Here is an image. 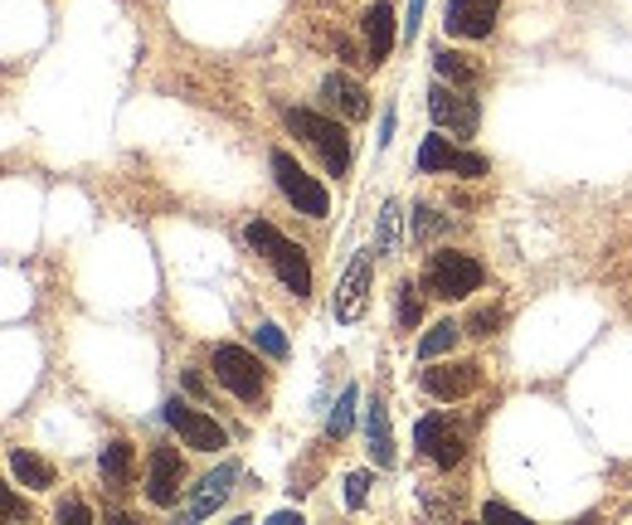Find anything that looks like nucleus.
Wrapping results in <instances>:
<instances>
[{"instance_id":"obj_15","label":"nucleus","mask_w":632,"mask_h":525,"mask_svg":"<svg viewBox=\"0 0 632 525\" xmlns=\"http://www.w3.org/2000/svg\"><path fill=\"white\" fill-rule=\"evenodd\" d=\"M322 97H326L331 107H340V113H346L350 122H365V117H370V93H365L356 78H346V73H326Z\"/></svg>"},{"instance_id":"obj_10","label":"nucleus","mask_w":632,"mask_h":525,"mask_svg":"<svg viewBox=\"0 0 632 525\" xmlns=\"http://www.w3.org/2000/svg\"><path fill=\"white\" fill-rule=\"evenodd\" d=\"M370 253L375 249H360L356 259H350L346 267V277H340V287H336V322L340 326H356L360 316H365V302H370Z\"/></svg>"},{"instance_id":"obj_29","label":"nucleus","mask_w":632,"mask_h":525,"mask_svg":"<svg viewBox=\"0 0 632 525\" xmlns=\"http://www.w3.org/2000/svg\"><path fill=\"white\" fill-rule=\"evenodd\" d=\"M59 521H78V525H88V521H93V511L73 502V506H59Z\"/></svg>"},{"instance_id":"obj_13","label":"nucleus","mask_w":632,"mask_h":525,"mask_svg":"<svg viewBox=\"0 0 632 525\" xmlns=\"http://www.w3.org/2000/svg\"><path fill=\"white\" fill-rule=\"evenodd\" d=\"M180 482H186V462H180L176 448H156L151 462H146V496L151 506H176Z\"/></svg>"},{"instance_id":"obj_2","label":"nucleus","mask_w":632,"mask_h":525,"mask_svg":"<svg viewBox=\"0 0 632 525\" xmlns=\"http://www.w3.org/2000/svg\"><path fill=\"white\" fill-rule=\"evenodd\" d=\"M287 127L297 132V137L307 141L316 156H322V166L331 170V176H346V166H350V137H346V127H340V122L322 117V113H307V107H287Z\"/></svg>"},{"instance_id":"obj_3","label":"nucleus","mask_w":632,"mask_h":525,"mask_svg":"<svg viewBox=\"0 0 632 525\" xmlns=\"http://www.w3.org/2000/svg\"><path fill=\"white\" fill-rule=\"evenodd\" d=\"M210 370H214V380L229 389V395H239L243 405H253V399H263V389H267V375H263V365L253 350H243V346H214L210 350Z\"/></svg>"},{"instance_id":"obj_30","label":"nucleus","mask_w":632,"mask_h":525,"mask_svg":"<svg viewBox=\"0 0 632 525\" xmlns=\"http://www.w3.org/2000/svg\"><path fill=\"white\" fill-rule=\"evenodd\" d=\"M24 516H30V506H24L15 492H6V521H24Z\"/></svg>"},{"instance_id":"obj_33","label":"nucleus","mask_w":632,"mask_h":525,"mask_svg":"<svg viewBox=\"0 0 632 525\" xmlns=\"http://www.w3.org/2000/svg\"><path fill=\"white\" fill-rule=\"evenodd\" d=\"M419 20H423V0H409V20H404L409 40H413V30H419Z\"/></svg>"},{"instance_id":"obj_32","label":"nucleus","mask_w":632,"mask_h":525,"mask_svg":"<svg viewBox=\"0 0 632 525\" xmlns=\"http://www.w3.org/2000/svg\"><path fill=\"white\" fill-rule=\"evenodd\" d=\"M482 516L492 521V516H520V511H516V506H506V502H486V506H482Z\"/></svg>"},{"instance_id":"obj_8","label":"nucleus","mask_w":632,"mask_h":525,"mask_svg":"<svg viewBox=\"0 0 632 525\" xmlns=\"http://www.w3.org/2000/svg\"><path fill=\"white\" fill-rule=\"evenodd\" d=\"M413 448H419L423 458H433L443 472H453L457 462L467 458V443H462V433L443 419V413H429V419H419V429H413Z\"/></svg>"},{"instance_id":"obj_31","label":"nucleus","mask_w":632,"mask_h":525,"mask_svg":"<svg viewBox=\"0 0 632 525\" xmlns=\"http://www.w3.org/2000/svg\"><path fill=\"white\" fill-rule=\"evenodd\" d=\"M389 141H394V107H389V113L380 117V151H385Z\"/></svg>"},{"instance_id":"obj_5","label":"nucleus","mask_w":632,"mask_h":525,"mask_svg":"<svg viewBox=\"0 0 632 525\" xmlns=\"http://www.w3.org/2000/svg\"><path fill=\"white\" fill-rule=\"evenodd\" d=\"M273 180H277V190L287 195V204H297V214H312V219H326L331 214V195H326L316 180L307 176V170L297 166V156H287V151H273Z\"/></svg>"},{"instance_id":"obj_25","label":"nucleus","mask_w":632,"mask_h":525,"mask_svg":"<svg viewBox=\"0 0 632 525\" xmlns=\"http://www.w3.org/2000/svg\"><path fill=\"white\" fill-rule=\"evenodd\" d=\"M399 219H404V210H399L394 200H385V210H380V239H375V253H394V249H399Z\"/></svg>"},{"instance_id":"obj_21","label":"nucleus","mask_w":632,"mask_h":525,"mask_svg":"<svg viewBox=\"0 0 632 525\" xmlns=\"http://www.w3.org/2000/svg\"><path fill=\"white\" fill-rule=\"evenodd\" d=\"M10 472H15L24 486H34V492L54 486V472H49V462H40L34 453H10Z\"/></svg>"},{"instance_id":"obj_26","label":"nucleus","mask_w":632,"mask_h":525,"mask_svg":"<svg viewBox=\"0 0 632 525\" xmlns=\"http://www.w3.org/2000/svg\"><path fill=\"white\" fill-rule=\"evenodd\" d=\"M253 340H259V350H263V356H273V360H287V336H283V326L263 322L259 332H253Z\"/></svg>"},{"instance_id":"obj_6","label":"nucleus","mask_w":632,"mask_h":525,"mask_svg":"<svg viewBox=\"0 0 632 525\" xmlns=\"http://www.w3.org/2000/svg\"><path fill=\"white\" fill-rule=\"evenodd\" d=\"M429 113H433V122L443 132H453V137H477V122H482V107H477V97H467L453 83H433L429 88Z\"/></svg>"},{"instance_id":"obj_1","label":"nucleus","mask_w":632,"mask_h":525,"mask_svg":"<svg viewBox=\"0 0 632 525\" xmlns=\"http://www.w3.org/2000/svg\"><path fill=\"white\" fill-rule=\"evenodd\" d=\"M243 239H249L253 253H263V259L273 263V273L283 277V287L292 292V297H312V263H307V253H302L297 243L277 234L267 219H253V224L243 229Z\"/></svg>"},{"instance_id":"obj_23","label":"nucleus","mask_w":632,"mask_h":525,"mask_svg":"<svg viewBox=\"0 0 632 525\" xmlns=\"http://www.w3.org/2000/svg\"><path fill=\"white\" fill-rule=\"evenodd\" d=\"M443 229H453V219L438 214L433 204H413V243H429L443 234Z\"/></svg>"},{"instance_id":"obj_14","label":"nucleus","mask_w":632,"mask_h":525,"mask_svg":"<svg viewBox=\"0 0 632 525\" xmlns=\"http://www.w3.org/2000/svg\"><path fill=\"white\" fill-rule=\"evenodd\" d=\"M360 34H365V64L380 69L389 59V49H394V10H389L385 0H375L360 15Z\"/></svg>"},{"instance_id":"obj_7","label":"nucleus","mask_w":632,"mask_h":525,"mask_svg":"<svg viewBox=\"0 0 632 525\" xmlns=\"http://www.w3.org/2000/svg\"><path fill=\"white\" fill-rule=\"evenodd\" d=\"M419 170L423 176H438V170H447V176H467V180H477L492 170V161H486L482 151H457L447 137H423L419 146Z\"/></svg>"},{"instance_id":"obj_19","label":"nucleus","mask_w":632,"mask_h":525,"mask_svg":"<svg viewBox=\"0 0 632 525\" xmlns=\"http://www.w3.org/2000/svg\"><path fill=\"white\" fill-rule=\"evenodd\" d=\"M97 472H103V482L127 486V482H131V443L113 438V443L103 448V458H97Z\"/></svg>"},{"instance_id":"obj_24","label":"nucleus","mask_w":632,"mask_h":525,"mask_svg":"<svg viewBox=\"0 0 632 525\" xmlns=\"http://www.w3.org/2000/svg\"><path fill=\"white\" fill-rule=\"evenodd\" d=\"M419 316H423V302L413 297V283L404 277V283L394 287V322H399V332H413V326H419Z\"/></svg>"},{"instance_id":"obj_11","label":"nucleus","mask_w":632,"mask_h":525,"mask_svg":"<svg viewBox=\"0 0 632 525\" xmlns=\"http://www.w3.org/2000/svg\"><path fill=\"white\" fill-rule=\"evenodd\" d=\"M496 10H502V0H447L443 24L453 40H486L496 24Z\"/></svg>"},{"instance_id":"obj_20","label":"nucleus","mask_w":632,"mask_h":525,"mask_svg":"<svg viewBox=\"0 0 632 525\" xmlns=\"http://www.w3.org/2000/svg\"><path fill=\"white\" fill-rule=\"evenodd\" d=\"M462 332H467V326H457V322H438V326H429V336L419 340V356H423V360L447 356V350H453L457 340H462Z\"/></svg>"},{"instance_id":"obj_16","label":"nucleus","mask_w":632,"mask_h":525,"mask_svg":"<svg viewBox=\"0 0 632 525\" xmlns=\"http://www.w3.org/2000/svg\"><path fill=\"white\" fill-rule=\"evenodd\" d=\"M229 486H234V468H219V472H210V477H204L200 486H194V496H190L186 516H190V521H204V516H214V511L224 506Z\"/></svg>"},{"instance_id":"obj_17","label":"nucleus","mask_w":632,"mask_h":525,"mask_svg":"<svg viewBox=\"0 0 632 525\" xmlns=\"http://www.w3.org/2000/svg\"><path fill=\"white\" fill-rule=\"evenodd\" d=\"M365 443H370L375 468H394V433H389V413L380 399H370V409H365Z\"/></svg>"},{"instance_id":"obj_22","label":"nucleus","mask_w":632,"mask_h":525,"mask_svg":"<svg viewBox=\"0 0 632 525\" xmlns=\"http://www.w3.org/2000/svg\"><path fill=\"white\" fill-rule=\"evenodd\" d=\"M356 405H360V389H356V385L340 389V399H336L331 419H326V433H331V438H346V433H350V423H356Z\"/></svg>"},{"instance_id":"obj_28","label":"nucleus","mask_w":632,"mask_h":525,"mask_svg":"<svg viewBox=\"0 0 632 525\" xmlns=\"http://www.w3.org/2000/svg\"><path fill=\"white\" fill-rule=\"evenodd\" d=\"M365 496H370V472H350L346 477V506H365Z\"/></svg>"},{"instance_id":"obj_12","label":"nucleus","mask_w":632,"mask_h":525,"mask_svg":"<svg viewBox=\"0 0 632 525\" xmlns=\"http://www.w3.org/2000/svg\"><path fill=\"white\" fill-rule=\"evenodd\" d=\"M482 385V365L477 360H447V365H429L423 370V389L433 399H467Z\"/></svg>"},{"instance_id":"obj_9","label":"nucleus","mask_w":632,"mask_h":525,"mask_svg":"<svg viewBox=\"0 0 632 525\" xmlns=\"http://www.w3.org/2000/svg\"><path fill=\"white\" fill-rule=\"evenodd\" d=\"M166 423H170V429H176L180 438H186V448H194V453H219V448L229 443L224 429H219L210 413L180 405V399H170V405H166Z\"/></svg>"},{"instance_id":"obj_4","label":"nucleus","mask_w":632,"mask_h":525,"mask_svg":"<svg viewBox=\"0 0 632 525\" xmlns=\"http://www.w3.org/2000/svg\"><path fill=\"white\" fill-rule=\"evenodd\" d=\"M482 263L472 259V253H433V263H429V292L433 297H443V302H462V297H472V292L482 287Z\"/></svg>"},{"instance_id":"obj_18","label":"nucleus","mask_w":632,"mask_h":525,"mask_svg":"<svg viewBox=\"0 0 632 525\" xmlns=\"http://www.w3.org/2000/svg\"><path fill=\"white\" fill-rule=\"evenodd\" d=\"M433 69L443 73L447 83H457V88H477L482 83V69L472 64L467 54H457V49H433Z\"/></svg>"},{"instance_id":"obj_27","label":"nucleus","mask_w":632,"mask_h":525,"mask_svg":"<svg viewBox=\"0 0 632 525\" xmlns=\"http://www.w3.org/2000/svg\"><path fill=\"white\" fill-rule=\"evenodd\" d=\"M496 322H502V312H496V307H477V312H472V322H467V336H492Z\"/></svg>"}]
</instances>
